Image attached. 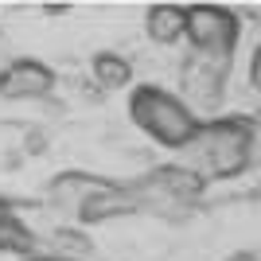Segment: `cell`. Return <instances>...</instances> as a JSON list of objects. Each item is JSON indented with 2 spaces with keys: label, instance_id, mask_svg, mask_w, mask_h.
Returning a JSON list of instances; mask_svg holds the SVG:
<instances>
[{
  "label": "cell",
  "instance_id": "1",
  "mask_svg": "<svg viewBox=\"0 0 261 261\" xmlns=\"http://www.w3.org/2000/svg\"><path fill=\"white\" fill-rule=\"evenodd\" d=\"M253 156V125L242 117H218L203 121L195 133V141L184 148V168H191L195 175L211 179H226L238 175Z\"/></svg>",
  "mask_w": 261,
  "mask_h": 261
},
{
  "label": "cell",
  "instance_id": "2",
  "mask_svg": "<svg viewBox=\"0 0 261 261\" xmlns=\"http://www.w3.org/2000/svg\"><path fill=\"white\" fill-rule=\"evenodd\" d=\"M129 113H133V125L144 129L156 144L179 148V152L195 141L199 125H203L199 113L187 109L184 98H175V94H168L160 86H137L129 98Z\"/></svg>",
  "mask_w": 261,
  "mask_h": 261
},
{
  "label": "cell",
  "instance_id": "3",
  "mask_svg": "<svg viewBox=\"0 0 261 261\" xmlns=\"http://www.w3.org/2000/svg\"><path fill=\"white\" fill-rule=\"evenodd\" d=\"M242 23L230 8L218 4H191L187 8V43L195 47V55H215V59H230L238 47Z\"/></svg>",
  "mask_w": 261,
  "mask_h": 261
},
{
  "label": "cell",
  "instance_id": "4",
  "mask_svg": "<svg viewBox=\"0 0 261 261\" xmlns=\"http://www.w3.org/2000/svg\"><path fill=\"white\" fill-rule=\"evenodd\" d=\"M226 66L230 59H215V55H191L184 63V94L187 109H215L226 90Z\"/></svg>",
  "mask_w": 261,
  "mask_h": 261
},
{
  "label": "cell",
  "instance_id": "5",
  "mask_svg": "<svg viewBox=\"0 0 261 261\" xmlns=\"http://www.w3.org/2000/svg\"><path fill=\"white\" fill-rule=\"evenodd\" d=\"M55 90V74L43 63H32V59H16L0 70V98L8 101H39Z\"/></svg>",
  "mask_w": 261,
  "mask_h": 261
},
{
  "label": "cell",
  "instance_id": "6",
  "mask_svg": "<svg viewBox=\"0 0 261 261\" xmlns=\"http://www.w3.org/2000/svg\"><path fill=\"white\" fill-rule=\"evenodd\" d=\"M141 195H137V187H117V184H106L98 187L94 195L74 211L82 222H109V218L117 215H133V211H141Z\"/></svg>",
  "mask_w": 261,
  "mask_h": 261
},
{
  "label": "cell",
  "instance_id": "7",
  "mask_svg": "<svg viewBox=\"0 0 261 261\" xmlns=\"http://www.w3.org/2000/svg\"><path fill=\"white\" fill-rule=\"evenodd\" d=\"M144 32L160 47L179 43L184 32H187V8H179V4H152V8L144 12Z\"/></svg>",
  "mask_w": 261,
  "mask_h": 261
},
{
  "label": "cell",
  "instance_id": "8",
  "mask_svg": "<svg viewBox=\"0 0 261 261\" xmlns=\"http://www.w3.org/2000/svg\"><path fill=\"white\" fill-rule=\"evenodd\" d=\"M106 184H109V179H94V175H78V172H70V175H59V179L51 184V191H47V195H51L55 207L78 211L90 195H94V191H98V187H106Z\"/></svg>",
  "mask_w": 261,
  "mask_h": 261
},
{
  "label": "cell",
  "instance_id": "9",
  "mask_svg": "<svg viewBox=\"0 0 261 261\" xmlns=\"http://www.w3.org/2000/svg\"><path fill=\"white\" fill-rule=\"evenodd\" d=\"M90 70H94V82L101 90H125L133 82V63L117 51H98L94 63H90Z\"/></svg>",
  "mask_w": 261,
  "mask_h": 261
},
{
  "label": "cell",
  "instance_id": "10",
  "mask_svg": "<svg viewBox=\"0 0 261 261\" xmlns=\"http://www.w3.org/2000/svg\"><path fill=\"white\" fill-rule=\"evenodd\" d=\"M35 250V234L23 226L16 215H0V253L12 257H32Z\"/></svg>",
  "mask_w": 261,
  "mask_h": 261
},
{
  "label": "cell",
  "instance_id": "11",
  "mask_svg": "<svg viewBox=\"0 0 261 261\" xmlns=\"http://www.w3.org/2000/svg\"><path fill=\"white\" fill-rule=\"evenodd\" d=\"M55 246H59V257L74 261V257H86L90 253V242L78 234V230H59L55 234Z\"/></svg>",
  "mask_w": 261,
  "mask_h": 261
},
{
  "label": "cell",
  "instance_id": "12",
  "mask_svg": "<svg viewBox=\"0 0 261 261\" xmlns=\"http://www.w3.org/2000/svg\"><path fill=\"white\" fill-rule=\"evenodd\" d=\"M250 86L261 94V47L253 51V59H250Z\"/></svg>",
  "mask_w": 261,
  "mask_h": 261
},
{
  "label": "cell",
  "instance_id": "13",
  "mask_svg": "<svg viewBox=\"0 0 261 261\" xmlns=\"http://www.w3.org/2000/svg\"><path fill=\"white\" fill-rule=\"evenodd\" d=\"M222 261H261L253 250H238V253H230V257H222Z\"/></svg>",
  "mask_w": 261,
  "mask_h": 261
},
{
  "label": "cell",
  "instance_id": "14",
  "mask_svg": "<svg viewBox=\"0 0 261 261\" xmlns=\"http://www.w3.org/2000/svg\"><path fill=\"white\" fill-rule=\"evenodd\" d=\"M28 261H66V257H59V253H51V257H28Z\"/></svg>",
  "mask_w": 261,
  "mask_h": 261
}]
</instances>
